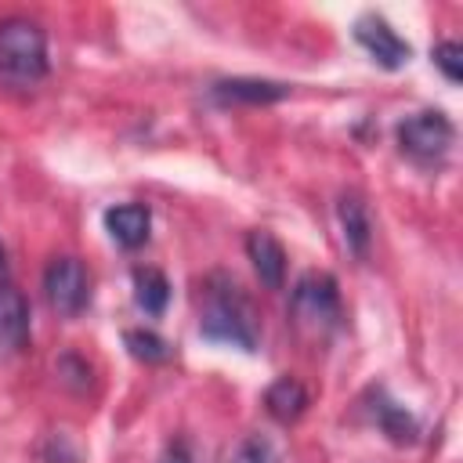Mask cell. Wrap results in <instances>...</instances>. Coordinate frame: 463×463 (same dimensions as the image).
I'll use <instances>...</instances> for the list:
<instances>
[{
	"label": "cell",
	"mask_w": 463,
	"mask_h": 463,
	"mask_svg": "<svg viewBox=\"0 0 463 463\" xmlns=\"http://www.w3.org/2000/svg\"><path fill=\"white\" fill-rule=\"evenodd\" d=\"M232 463H279V456H275V449H271V441H268V438L250 434V438L235 449Z\"/></svg>",
	"instance_id": "17"
},
{
	"label": "cell",
	"mask_w": 463,
	"mask_h": 463,
	"mask_svg": "<svg viewBox=\"0 0 463 463\" xmlns=\"http://www.w3.org/2000/svg\"><path fill=\"white\" fill-rule=\"evenodd\" d=\"M29 344V300L11 282H0V354H18Z\"/></svg>",
	"instance_id": "7"
},
{
	"label": "cell",
	"mask_w": 463,
	"mask_h": 463,
	"mask_svg": "<svg viewBox=\"0 0 463 463\" xmlns=\"http://www.w3.org/2000/svg\"><path fill=\"white\" fill-rule=\"evenodd\" d=\"M289 94L286 83H275V80H221L213 83V98L217 101H246V105H268V101H282Z\"/></svg>",
	"instance_id": "10"
},
{
	"label": "cell",
	"mask_w": 463,
	"mask_h": 463,
	"mask_svg": "<svg viewBox=\"0 0 463 463\" xmlns=\"http://www.w3.org/2000/svg\"><path fill=\"white\" fill-rule=\"evenodd\" d=\"M354 40L369 51V58L383 69H402L412 58V47L380 18V14H362L354 22Z\"/></svg>",
	"instance_id": "6"
},
{
	"label": "cell",
	"mask_w": 463,
	"mask_h": 463,
	"mask_svg": "<svg viewBox=\"0 0 463 463\" xmlns=\"http://www.w3.org/2000/svg\"><path fill=\"white\" fill-rule=\"evenodd\" d=\"M452 137H456L452 119L445 112H434V109L430 112H416V116H409V119L398 123V141L416 159H438V156H445L449 145H452Z\"/></svg>",
	"instance_id": "5"
},
{
	"label": "cell",
	"mask_w": 463,
	"mask_h": 463,
	"mask_svg": "<svg viewBox=\"0 0 463 463\" xmlns=\"http://www.w3.org/2000/svg\"><path fill=\"white\" fill-rule=\"evenodd\" d=\"M336 217H340V228H344V242L354 257H365L369 250V239H373V224H369V210L358 195H344L336 203Z\"/></svg>",
	"instance_id": "12"
},
{
	"label": "cell",
	"mask_w": 463,
	"mask_h": 463,
	"mask_svg": "<svg viewBox=\"0 0 463 463\" xmlns=\"http://www.w3.org/2000/svg\"><path fill=\"white\" fill-rule=\"evenodd\" d=\"M373 420L383 427V434H387L391 441H412V438L420 434V427H416L412 412H409L405 405L391 402L383 391H376V402H373Z\"/></svg>",
	"instance_id": "13"
},
{
	"label": "cell",
	"mask_w": 463,
	"mask_h": 463,
	"mask_svg": "<svg viewBox=\"0 0 463 463\" xmlns=\"http://www.w3.org/2000/svg\"><path fill=\"white\" fill-rule=\"evenodd\" d=\"M43 293H47V304L72 318L87 307L90 300V282H87V268L76 260V257H54L43 271Z\"/></svg>",
	"instance_id": "4"
},
{
	"label": "cell",
	"mask_w": 463,
	"mask_h": 463,
	"mask_svg": "<svg viewBox=\"0 0 463 463\" xmlns=\"http://www.w3.org/2000/svg\"><path fill=\"white\" fill-rule=\"evenodd\" d=\"M163 463H192V452H188V445H184V441H170V449H166Z\"/></svg>",
	"instance_id": "18"
},
{
	"label": "cell",
	"mask_w": 463,
	"mask_h": 463,
	"mask_svg": "<svg viewBox=\"0 0 463 463\" xmlns=\"http://www.w3.org/2000/svg\"><path fill=\"white\" fill-rule=\"evenodd\" d=\"M105 228L112 235L116 246L123 250H137L148 242V228H152V213L141 203H119L112 210H105Z\"/></svg>",
	"instance_id": "9"
},
{
	"label": "cell",
	"mask_w": 463,
	"mask_h": 463,
	"mask_svg": "<svg viewBox=\"0 0 463 463\" xmlns=\"http://www.w3.org/2000/svg\"><path fill=\"white\" fill-rule=\"evenodd\" d=\"M199 333L206 340L217 344H232L242 351L257 347V318L250 300L239 293V286L224 275H210L206 279V293H203V315H199Z\"/></svg>",
	"instance_id": "1"
},
{
	"label": "cell",
	"mask_w": 463,
	"mask_h": 463,
	"mask_svg": "<svg viewBox=\"0 0 463 463\" xmlns=\"http://www.w3.org/2000/svg\"><path fill=\"white\" fill-rule=\"evenodd\" d=\"M7 271V257H4V246H0V275Z\"/></svg>",
	"instance_id": "19"
},
{
	"label": "cell",
	"mask_w": 463,
	"mask_h": 463,
	"mask_svg": "<svg viewBox=\"0 0 463 463\" xmlns=\"http://www.w3.org/2000/svg\"><path fill=\"white\" fill-rule=\"evenodd\" d=\"M47 76V36L29 18L0 22V80L7 87H33Z\"/></svg>",
	"instance_id": "2"
},
{
	"label": "cell",
	"mask_w": 463,
	"mask_h": 463,
	"mask_svg": "<svg viewBox=\"0 0 463 463\" xmlns=\"http://www.w3.org/2000/svg\"><path fill=\"white\" fill-rule=\"evenodd\" d=\"M123 344L130 347V354L137 362H166L170 358V344L152 329H127Z\"/></svg>",
	"instance_id": "15"
},
{
	"label": "cell",
	"mask_w": 463,
	"mask_h": 463,
	"mask_svg": "<svg viewBox=\"0 0 463 463\" xmlns=\"http://www.w3.org/2000/svg\"><path fill=\"white\" fill-rule=\"evenodd\" d=\"M289 318L307 336H326L340 326V289L326 271H307L289 297Z\"/></svg>",
	"instance_id": "3"
},
{
	"label": "cell",
	"mask_w": 463,
	"mask_h": 463,
	"mask_svg": "<svg viewBox=\"0 0 463 463\" xmlns=\"http://www.w3.org/2000/svg\"><path fill=\"white\" fill-rule=\"evenodd\" d=\"M246 253H250V260H253L257 279H260L268 289H282V282H286V250H282V242H279L271 232L257 228V232L246 235Z\"/></svg>",
	"instance_id": "8"
},
{
	"label": "cell",
	"mask_w": 463,
	"mask_h": 463,
	"mask_svg": "<svg viewBox=\"0 0 463 463\" xmlns=\"http://www.w3.org/2000/svg\"><path fill=\"white\" fill-rule=\"evenodd\" d=\"M134 300L145 315H163L170 300V282L156 268H137L134 271Z\"/></svg>",
	"instance_id": "14"
},
{
	"label": "cell",
	"mask_w": 463,
	"mask_h": 463,
	"mask_svg": "<svg viewBox=\"0 0 463 463\" xmlns=\"http://www.w3.org/2000/svg\"><path fill=\"white\" fill-rule=\"evenodd\" d=\"M264 409H268L271 420H279V423H293V420H300V412L307 409V391L300 387V380H293V376H279V380L264 391Z\"/></svg>",
	"instance_id": "11"
},
{
	"label": "cell",
	"mask_w": 463,
	"mask_h": 463,
	"mask_svg": "<svg viewBox=\"0 0 463 463\" xmlns=\"http://www.w3.org/2000/svg\"><path fill=\"white\" fill-rule=\"evenodd\" d=\"M434 65L445 72L449 83H459L463 80V47L456 40H445L434 47Z\"/></svg>",
	"instance_id": "16"
}]
</instances>
